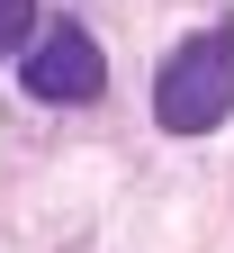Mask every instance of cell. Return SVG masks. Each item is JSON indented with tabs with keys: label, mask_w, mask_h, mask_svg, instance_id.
<instances>
[{
	"label": "cell",
	"mask_w": 234,
	"mask_h": 253,
	"mask_svg": "<svg viewBox=\"0 0 234 253\" xmlns=\"http://www.w3.org/2000/svg\"><path fill=\"white\" fill-rule=\"evenodd\" d=\"M18 82L36 90V100H54V109H81V100H99V90H108V63H99L90 27L54 18V37L27 45V73H18Z\"/></svg>",
	"instance_id": "7a4b0ae2"
},
{
	"label": "cell",
	"mask_w": 234,
	"mask_h": 253,
	"mask_svg": "<svg viewBox=\"0 0 234 253\" xmlns=\"http://www.w3.org/2000/svg\"><path fill=\"white\" fill-rule=\"evenodd\" d=\"M153 118L171 136H207V126L234 118V18H216L189 45H171V63L153 73Z\"/></svg>",
	"instance_id": "6da1fadb"
},
{
	"label": "cell",
	"mask_w": 234,
	"mask_h": 253,
	"mask_svg": "<svg viewBox=\"0 0 234 253\" xmlns=\"http://www.w3.org/2000/svg\"><path fill=\"white\" fill-rule=\"evenodd\" d=\"M27 27H36V0H0V54L27 45Z\"/></svg>",
	"instance_id": "3957f363"
}]
</instances>
